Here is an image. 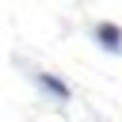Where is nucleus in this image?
Returning a JSON list of instances; mask_svg holds the SVG:
<instances>
[{
    "label": "nucleus",
    "instance_id": "1",
    "mask_svg": "<svg viewBox=\"0 0 122 122\" xmlns=\"http://www.w3.org/2000/svg\"><path fill=\"white\" fill-rule=\"evenodd\" d=\"M95 38H99L111 53H118V50H122V30H118L114 23H99V27H95Z\"/></svg>",
    "mask_w": 122,
    "mask_h": 122
},
{
    "label": "nucleus",
    "instance_id": "2",
    "mask_svg": "<svg viewBox=\"0 0 122 122\" xmlns=\"http://www.w3.org/2000/svg\"><path fill=\"white\" fill-rule=\"evenodd\" d=\"M38 84H42V88H50V92H53V95H61V99L69 95L65 80H57V76H50V72H42V76H38Z\"/></svg>",
    "mask_w": 122,
    "mask_h": 122
}]
</instances>
